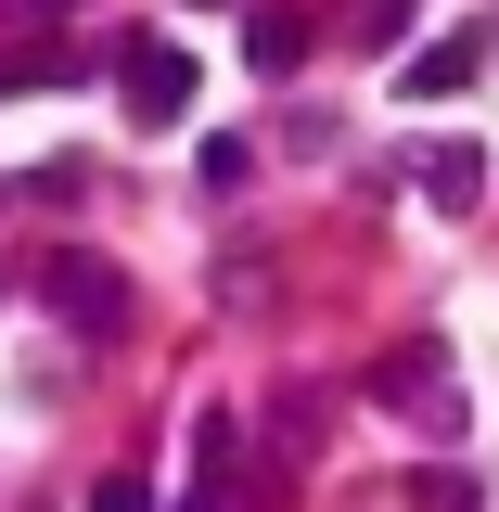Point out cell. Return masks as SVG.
I'll return each instance as SVG.
<instances>
[{"label": "cell", "instance_id": "6", "mask_svg": "<svg viewBox=\"0 0 499 512\" xmlns=\"http://www.w3.org/2000/svg\"><path fill=\"white\" fill-rule=\"evenodd\" d=\"M244 64L256 77H295V64H308V13H295V0H256L244 13Z\"/></svg>", "mask_w": 499, "mask_h": 512}, {"label": "cell", "instance_id": "2", "mask_svg": "<svg viewBox=\"0 0 499 512\" xmlns=\"http://www.w3.org/2000/svg\"><path fill=\"white\" fill-rule=\"evenodd\" d=\"M372 397H384V410H423V436H461V410H474V397L448 384V359H436V346H397V359L372 372Z\"/></svg>", "mask_w": 499, "mask_h": 512}, {"label": "cell", "instance_id": "4", "mask_svg": "<svg viewBox=\"0 0 499 512\" xmlns=\"http://www.w3.org/2000/svg\"><path fill=\"white\" fill-rule=\"evenodd\" d=\"M487 39H499V26H448V39H423V52L397 64V90H410V103H461V90L487 77Z\"/></svg>", "mask_w": 499, "mask_h": 512}, {"label": "cell", "instance_id": "3", "mask_svg": "<svg viewBox=\"0 0 499 512\" xmlns=\"http://www.w3.org/2000/svg\"><path fill=\"white\" fill-rule=\"evenodd\" d=\"M39 295H52L64 333H116V320H128V282L103 269V256H52V269H39Z\"/></svg>", "mask_w": 499, "mask_h": 512}, {"label": "cell", "instance_id": "8", "mask_svg": "<svg viewBox=\"0 0 499 512\" xmlns=\"http://www.w3.org/2000/svg\"><path fill=\"white\" fill-rule=\"evenodd\" d=\"M410 500H423V512H474V500H487V474H461V461H436V474H410Z\"/></svg>", "mask_w": 499, "mask_h": 512}, {"label": "cell", "instance_id": "9", "mask_svg": "<svg viewBox=\"0 0 499 512\" xmlns=\"http://www.w3.org/2000/svg\"><path fill=\"white\" fill-rule=\"evenodd\" d=\"M77 512H154V487H141V474H103V487H90Z\"/></svg>", "mask_w": 499, "mask_h": 512}, {"label": "cell", "instance_id": "1", "mask_svg": "<svg viewBox=\"0 0 499 512\" xmlns=\"http://www.w3.org/2000/svg\"><path fill=\"white\" fill-rule=\"evenodd\" d=\"M116 90H128V128H180L192 116V52L128 39V52H116Z\"/></svg>", "mask_w": 499, "mask_h": 512}, {"label": "cell", "instance_id": "10", "mask_svg": "<svg viewBox=\"0 0 499 512\" xmlns=\"http://www.w3.org/2000/svg\"><path fill=\"white\" fill-rule=\"evenodd\" d=\"M410 13L423 0H359V39H410Z\"/></svg>", "mask_w": 499, "mask_h": 512}, {"label": "cell", "instance_id": "7", "mask_svg": "<svg viewBox=\"0 0 499 512\" xmlns=\"http://www.w3.org/2000/svg\"><path fill=\"white\" fill-rule=\"evenodd\" d=\"M192 180H205V192H244V180H256V141H231V128H218V141L192 154Z\"/></svg>", "mask_w": 499, "mask_h": 512}, {"label": "cell", "instance_id": "5", "mask_svg": "<svg viewBox=\"0 0 499 512\" xmlns=\"http://www.w3.org/2000/svg\"><path fill=\"white\" fill-rule=\"evenodd\" d=\"M410 167H423V205H436V218H474V205H487V154H474V141H423Z\"/></svg>", "mask_w": 499, "mask_h": 512}]
</instances>
